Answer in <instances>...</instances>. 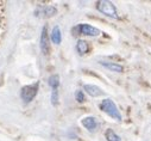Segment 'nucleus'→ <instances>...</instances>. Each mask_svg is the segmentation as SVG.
<instances>
[{
    "mask_svg": "<svg viewBox=\"0 0 151 141\" xmlns=\"http://www.w3.org/2000/svg\"><path fill=\"white\" fill-rule=\"evenodd\" d=\"M105 137H106L107 141H122V137H120L114 130H113V129H111V128L106 129V132H105Z\"/></svg>",
    "mask_w": 151,
    "mask_h": 141,
    "instance_id": "13",
    "label": "nucleus"
},
{
    "mask_svg": "<svg viewBox=\"0 0 151 141\" xmlns=\"http://www.w3.org/2000/svg\"><path fill=\"white\" fill-rule=\"evenodd\" d=\"M99 108H100L101 111H104L105 114H107L113 120H116L118 122H120L123 120V115H122L120 110L118 109L117 104L113 102L111 98H105L104 100H101Z\"/></svg>",
    "mask_w": 151,
    "mask_h": 141,
    "instance_id": "1",
    "label": "nucleus"
},
{
    "mask_svg": "<svg viewBox=\"0 0 151 141\" xmlns=\"http://www.w3.org/2000/svg\"><path fill=\"white\" fill-rule=\"evenodd\" d=\"M96 10L109 18H113V19L119 18L117 7L114 6V4L112 1H108V0H100V1H98L96 3Z\"/></svg>",
    "mask_w": 151,
    "mask_h": 141,
    "instance_id": "2",
    "label": "nucleus"
},
{
    "mask_svg": "<svg viewBox=\"0 0 151 141\" xmlns=\"http://www.w3.org/2000/svg\"><path fill=\"white\" fill-rule=\"evenodd\" d=\"M51 104L52 105H57L58 104V91L57 90H52L51 91Z\"/></svg>",
    "mask_w": 151,
    "mask_h": 141,
    "instance_id": "16",
    "label": "nucleus"
},
{
    "mask_svg": "<svg viewBox=\"0 0 151 141\" xmlns=\"http://www.w3.org/2000/svg\"><path fill=\"white\" fill-rule=\"evenodd\" d=\"M49 36H48V26L44 25L43 29H42V32H41V40H40V47H41V50L44 55H48L49 54V50H50V43H49Z\"/></svg>",
    "mask_w": 151,
    "mask_h": 141,
    "instance_id": "6",
    "label": "nucleus"
},
{
    "mask_svg": "<svg viewBox=\"0 0 151 141\" xmlns=\"http://www.w3.org/2000/svg\"><path fill=\"white\" fill-rule=\"evenodd\" d=\"M50 40L54 44H61L62 42V32H61V29L58 25H55L51 30V33H50Z\"/></svg>",
    "mask_w": 151,
    "mask_h": 141,
    "instance_id": "11",
    "label": "nucleus"
},
{
    "mask_svg": "<svg viewBox=\"0 0 151 141\" xmlns=\"http://www.w3.org/2000/svg\"><path fill=\"white\" fill-rule=\"evenodd\" d=\"M102 67L107 68L111 72H116V73H123L124 72V67L120 63L117 62H111V61H100L99 62Z\"/></svg>",
    "mask_w": 151,
    "mask_h": 141,
    "instance_id": "8",
    "label": "nucleus"
},
{
    "mask_svg": "<svg viewBox=\"0 0 151 141\" xmlns=\"http://www.w3.org/2000/svg\"><path fill=\"white\" fill-rule=\"evenodd\" d=\"M48 84L52 90H57L60 86V77L57 74H52L48 79Z\"/></svg>",
    "mask_w": 151,
    "mask_h": 141,
    "instance_id": "14",
    "label": "nucleus"
},
{
    "mask_svg": "<svg viewBox=\"0 0 151 141\" xmlns=\"http://www.w3.org/2000/svg\"><path fill=\"white\" fill-rule=\"evenodd\" d=\"M76 52L80 54V55H85V54H87L88 53V50H89V44L85 41V40H79L78 42H76Z\"/></svg>",
    "mask_w": 151,
    "mask_h": 141,
    "instance_id": "12",
    "label": "nucleus"
},
{
    "mask_svg": "<svg viewBox=\"0 0 151 141\" xmlns=\"http://www.w3.org/2000/svg\"><path fill=\"white\" fill-rule=\"evenodd\" d=\"M81 124L89 132H94L98 127V122L95 120V117L93 116H87V117H83L81 120Z\"/></svg>",
    "mask_w": 151,
    "mask_h": 141,
    "instance_id": "10",
    "label": "nucleus"
},
{
    "mask_svg": "<svg viewBox=\"0 0 151 141\" xmlns=\"http://www.w3.org/2000/svg\"><path fill=\"white\" fill-rule=\"evenodd\" d=\"M55 15H57V9L52 5L38 6L35 11V16L38 18H51Z\"/></svg>",
    "mask_w": 151,
    "mask_h": 141,
    "instance_id": "5",
    "label": "nucleus"
},
{
    "mask_svg": "<svg viewBox=\"0 0 151 141\" xmlns=\"http://www.w3.org/2000/svg\"><path fill=\"white\" fill-rule=\"evenodd\" d=\"M83 90L91 97H100V96H104V93H105L102 91V89H100L99 86L93 85V84H86V85H83Z\"/></svg>",
    "mask_w": 151,
    "mask_h": 141,
    "instance_id": "9",
    "label": "nucleus"
},
{
    "mask_svg": "<svg viewBox=\"0 0 151 141\" xmlns=\"http://www.w3.org/2000/svg\"><path fill=\"white\" fill-rule=\"evenodd\" d=\"M38 89H40V83H33L31 85H26L20 91V97L24 102L26 103H30L35 99V97L37 96V93H38Z\"/></svg>",
    "mask_w": 151,
    "mask_h": 141,
    "instance_id": "3",
    "label": "nucleus"
},
{
    "mask_svg": "<svg viewBox=\"0 0 151 141\" xmlns=\"http://www.w3.org/2000/svg\"><path fill=\"white\" fill-rule=\"evenodd\" d=\"M75 99H76L79 103H83L86 100V97H85L83 91H81V90L75 91Z\"/></svg>",
    "mask_w": 151,
    "mask_h": 141,
    "instance_id": "15",
    "label": "nucleus"
},
{
    "mask_svg": "<svg viewBox=\"0 0 151 141\" xmlns=\"http://www.w3.org/2000/svg\"><path fill=\"white\" fill-rule=\"evenodd\" d=\"M5 31H6V11L4 3L0 1V42L3 41Z\"/></svg>",
    "mask_w": 151,
    "mask_h": 141,
    "instance_id": "7",
    "label": "nucleus"
},
{
    "mask_svg": "<svg viewBox=\"0 0 151 141\" xmlns=\"http://www.w3.org/2000/svg\"><path fill=\"white\" fill-rule=\"evenodd\" d=\"M74 31H78V33H80V35H85V36H91V37H96L101 33V31L98 28L92 26V25L86 24V23L79 24L74 29Z\"/></svg>",
    "mask_w": 151,
    "mask_h": 141,
    "instance_id": "4",
    "label": "nucleus"
}]
</instances>
